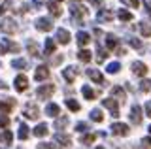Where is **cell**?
I'll use <instances>...</instances> for the list:
<instances>
[{"mask_svg":"<svg viewBox=\"0 0 151 149\" xmlns=\"http://www.w3.org/2000/svg\"><path fill=\"white\" fill-rule=\"evenodd\" d=\"M111 132L115 134V136H127V134L130 132V128H129V125H125V123H113Z\"/></svg>","mask_w":151,"mask_h":149,"instance_id":"3","label":"cell"},{"mask_svg":"<svg viewBox=\"0 0 151 149\" xmlns=\"http://www.w3.org/2000/svg\"><path fill=\"white\" fill-rule=\"evenodd\" d=\"M38 149H57V147H55V143H45V142H42V143H38Z\"/></svg>","mask_w":151,"mask_h":149,"instance_id":"40","label":"cell"},{"mask_svg":"<svg viewBox=\"0 0 151 149\" xmlns=\"http://www.w3.org/2000/svg\"><path fill=\"white\" fill-rule=\"evenodd\" d=\"M145 115L151 119V102H147V104H145Z\"/></svg>","mask_w":151,"mask_h":149,"instance_id":"46","label":"cell"},{"mask_svg":"<svg viewBox=\"0 0 151 149\" xmlns=\"http://www.w3.org/2000/svg\"><path fill=\"white\" fill-rule=\"evenodd\" d=\"M149 132H151V125H149Z\"/></svg>","mask_w":151,"mask_h":149,"instance_id":"53","label":"cell"},{"mask_svg":"<svg viewBox=\"0 0 151 149\" xmlns=\"http://www.w3.org/2000/svg\"><path fill=\"white\" fill-rule=\"evenodd\" d=\"M19 140H27L28 138V127L27 125H21V127H19Z\"/></svg>","mask_w":151,"mask_h":149,"instance_id":"33","label":"cell"},{"mask_svg":"<svg viewBox=\"0 0 151 149\" xmlns=\"http://www.w3.org/2000/svg\"><path fill=\"white\" fill-rule=\"evenodd\" d=\"M94 138H96L94 134H85V136L81 138V143H85V145H91V143L94 142Z\"/></svg>","mask_w":151,"mask_h":149,"instance_id":"36","label":"cell"},{"mask_svg":"<svg viewBox=\"0 0 151 149\" xmlns=\"http://www.w3.org/2000/svg\"><path fill=\"white\" fill-rule=\"evenodd\" d=\"M87 76L91 77V80H93L94 83H104V76H102L100 72H98L96 68H91V70L87 72Z\"/></svg>","mask_w":151,"mask_h":149,"instance_id":"16","label":"cell"},{"mask_svg":"<svg viewBox=\"0 0 151 149\" xmlns=\"http://www.w3.org/2000/svg\"><path fill=\"white\" fill-rule=\"evenodd\" d=\"M117 15H119V19H121V21H132V13H130V11H127V10H123V8H121L119 11H117Z\"/></svg>","mask_w":151,"mask_h":149,"instance_id":"31","label":"cell"},{"mask_svg":"<svg viewBox=\"0 0 151 149\" xmlns=\"http://www.w3.org/2000/svg\"><path fill=\"white\" fill-rule=\"evenodd\" d=\"M94 149H106V147H102V145H98V147H94Z\"/></svg>","mask_w":151,"mask_h":149,"instance_id":"51","label":"cell"},{"mask_svg":"<svg viewBox=\"0 0 151 149\" xmlns=\"http://www.w3.org/2000/svg\"><path fill=\"white\" fill-rule=\"evenodd\" d=\"M44 49H45V55H51V53H55V42L51 40V38H47V40H45V45H44Z\"/></svg>","mask_w":151,"mask_h":149,"instance_id":"28","label":"cell"},{"mask_svg":"<svg viewBox=\"0 0 151 149\" xmlns=\"http://www.w3.org/2000/svg\"><path fill=\"white\" fill-rule=\"evenodd\" d=\"M76 38H78V44L79 45H87L89 42H91V36H89L87 32H83V30L78 32V36H76Z\"/></svg>","mask_w":151,"mask_h":149,"instance_id":"23","label":"cell"},{"mask_svg":"<svg viewBox=\"0 0 151 149\" xmlns=\"http://www.w3.org/2000/svg\"><path fill=\"white\" fill-rule=\"evenodd\" d=\"M9 4H12V2H9V0H8V2H6V4H4V6H0V15H2V13H4V11H6V8L9 6Z\"/></svg>","mask_w":151,"mask_h":149,"instance_id":"48","label":"cell"},{"mask_svg":"<svg viewBox=\"0 0 151 149\" xmlns=\"http://www.w3.org/2000/svg\"><path fill=\"white\" fill-rule=\"evenodd\" d=\"M142 147H144V149H149L151 147V138H144V140H142Z\"/></svg>","mask_w":151,"mask_h":149,"instance_id":"44","label":"cell"},{"mask_svg":"<svg viewBox=\"0 0 151 149\" xmlns=\"http://www.w3.org/2000/svg\"><path fill=\"white\" fill-rule=\"evenodd\" d=\"M15 106V100L13 98H8V100H4V102H0V113L2 115H6L12 111V108Z\"/></svg>","mask_w":151,"mask_h":149,"instance_id":"11","label":"cell"},{"mask_svg":"<svg viewBox=\"0 0 151 149\" xmlns=\"http://www.w3.org/2000/svg\"><path fill=\"white\" fill-rule=\"evenodd\" d=\"M66 106H68V110H72V111H79V110H81V106H79L76 100H72V98L66 100Z\"/></svg>","mask_w":151,"mask_h":149,"instance_id":"32","label":"cell"},{"mask_svg":"<svg viewBox=\"0 0 151 149\" xmlns=\"http://www.w3.org/2000/svg\"><path fill=\"white\" fill-rule=\"evenodd\" d=\"M91 119H93V121H96V123H100V121L104 119L102 111H100V110H93V111H91Z\"/></svg>","mask_w":151,"mask_h":149,"instance_id":"34","label":"cell"},{"mask_svg":"<svg viewBox=\"0 0 151 149\" xmlns=\"http://www.w3.org/2000/svg\"><path fill=\"white\" fill-rule=\"evenodd\" d=\"M25 117L32 119V121H36L38 117H40V110L36 108V104H27V108H25Z\"/></svg>","mask_w":151,"mask_h":149,"instance_id":"5","label":"cell"},{"mask_svg":"<svg viewBox=\"0 0 151 149\" xmlns=\"http://www.w3.org/2000/svg\"><path fill=\"white\" fill-rule=\"evenodd\" d=\"M123 4H127V6H130V8H138L140 6V2L138 0H121Z\"/></svg>","mask_w":151,"mask_h":149,"instance_id":"39","label":"cell"},{"mask_svg":"<svg viewBox=\"0 0 151 149\" xmlns=\"http://www.w3.org/2000/svg\"><path fill=\"white\" fill-rule=\"evenodd\" d=\"M102 106L111 111V117H119V108H117V100H113V98H104V100H102Z\"/></svg>","mask_w":151,"mask_h":149,"instance_id":"2","label":"cell"},{"mask_svg":"<svg viewBox=\"0 0 151 149\" xmlns=\"http://www.w3.org/2000/svg\"><path fill=\"white\" fill-rule=\"evenodd\" d=\"M76 74H78V72H76V68H72V66L63 70V77H64V80L68 81V83H72V81L76 80Z\"/></svg>","mask_w":151,"mask_h":149,"instance_id":"19","label":"cell"},{"mask_svg":"<svg viewBox=\"0 0 151 149\" xmlns=\"http://www.w3.org/2000/svg\"><path fill=\"white\" fill-rule=\"evenodd\" d=\"M34 25H36V29L42 30V32H49L51 29H53V23H51V19H45V17H40Z\"/></svg>","mask_w":151,"mask_h":149,"instance_id":"4","label":"cell"},{"mask_svg":"<svg viewBox=\"0 0 151 149\" xmlns=\"http://www.w3.org/2000/svg\"><path fill=\"white\" fill-rule=\"evenodd\" d=\"M140 89L144 91V92L149 91V89H151V80H144V81H142V85H140Z\"/></svg>","mask_w":151,"mask_h":149,"instance_id":"38","label":"cell"},{"mask_svg":"<svg viewBox=\"0 0 151 149\" xmlns=\"http://www.w3.org/2000/svg\"><path fill=\"white\" fill-rule=\"evenodd\" d=\"M55 2H63V0H55Z\"/></svg>","mask_w":151,"mask_h":149,"instance_id":"52","label":"cell"},{"mask_svg":"<svg viewBox=\"0 0 151 149\" xmlns=\"http://www.w3.org/2000/svg\"><path fill=\"white\" fill-rule=\"evenodd\" d=\"M76 130H78V132H85V130H87V125H85V123H78V125H76Z\"/></svg>","mask_w":151,"mask_h":149,"instance_id":"45","label":"cell"},{"mask_svg":"<svg viewBox=\"0 0 151 149\" xmlns=\"http://www.w3.org/2000/svg\"><path fill=\"white\" fill-rule=\"evenodd\" d=\"M12 140H13V134L9 132V130H6V132H4V142H6V143H12Z\"/></svg>","mask_w":151,"mask_h":149,"instance_id":"43","label":"cell"},{"mask_svg":"<svg viewBox=\"0 0 151 149\" xmlns=\"http://www.w3.org/2000/svg\"><path fill=\"white\" fill-rule=\"evenodd\" d=\"M57 42H59V44H63V45H68L70 44L68 30H66V29H59V30H57Z\"/></svg>","mask_w":151,"mask_h":149,"instance_id":"9","label":"cell"},{"mask_svg":"<svg viewBox=\"0 0 151 149\" xmlns=\"http://www.w3.org/2000/svg\"><path fill=\"white\" fill-rule=\"evenodd\" d=\"M27 47H28V51L32 53V57H42V53L38 51V45H36V42H30V40H28V42H27Z\"/></svg>","mask_w":151,"mask_h":149,"instance_id":"26","label":"cell"},{"mask_svg":"<svg viewBox=\"0 0 151 149\" xmlns=\"http://www.w3.org/2000/svg\"><path fill=\"white\" fill-rule=\"evenodd\" d=\"M89 4H93V6H102V0H87Z\"/></svg>","mask_w":151,"mask_h":149,"instance_id":"47","label":"cell"},{"mask_svg":"<svg viewBox=\"0 0 151 149\" xmlns=\"http://www.w3.org/2000/svg\"><path fill=\"white\" fill-rule=\"evenodd\" d=\"M0 89H4V91H6V89H8V85H6L4 81H0Z\"/></svg>","mask_w":151,"mask_h":149,"instance_id":"50","label":"cell"},{"mask_svg":"<svg viewBox=\"0 0 151 149\" xmlns=\"http://www.w3.org/2000/svg\"><path fill=\"white\" fill-rule=\"evenodd\" d=\"M55 92V87L53 85H44V87H40V89L36 91V95L40 96V98H51V95Z\"/></svg>","mask_w":151,"mask_h":149,"instance_id":"7","label":"cell"},{"mask_svg":"<svg viewBox=\"0 0 151 149\" xmlns=\"http://www.w3.org/2000/svg\"><path fill=\"white\" fill-rule=\"evenodd\" d=\"M132 72H134L136 76H145V74H147V66H145L144 62H140V60H138V62L132 64Z\"/></svg>","mask_w":151,"mask_h":149,"instance_id":"15","label":"cell"},{"mask_svg":"<svg viewBox=\"0 0 151 149\" xmlns=\"http://www.w3.org/2000/svg\"><path fill=\"white\" fill-rule=\"evenodd\" d=\"M13 85H15V91H25V89H27V85H28L27 76H23V74H21V76H17Z\"/></svg>","mask_w":151,"mask_h":149,"instance_id":"14","label":"cell"},{"mask_svg":"<svg viewBox=\"0 0 151 149\" xmlns=\"http://www.w3.org/2000/svg\"><path fill=\"white\" fill-rule=\"evenodd\" d=\"M117 44H119V40H117L113 34H108V36H106V47H108V49H115Z\"/></svg>","mask_w":151,"mask_h":149,"instance_id":"24","label":"cell"},{"mask_svg":"<svg viewBox=\"0 0 151 149\" xmlns=\"http://www.w3.org/2000/svg\"><path fill=\"white\" fill-rule=\"evenodd\" d=\"M129 44L132 45V47H136V49L142 47V42H140V40H136V38H129Z\"/></svg>","mask_w":151,"mask_h":149,"instance_id":"41","label":"cell"},{"mask_svg":"<svg viewBox=\"0 0 151 149\" xmlns=\"http://www.w3.org/2000/svg\"><path fill=\"white\" fill-rule=\"evenodd\" d=\"M47 77H49V70H47L45 64H40V66L36 68L34 80H36V81H44V80H47Z\"/></svg>","mask_w":151,"mask_h":149,"instance_id":"6","label":"cell"},{"mask_svg":"<svg viewBox=\"0 0 151 149\" xmlns=\"http://www.w3.org/2000/svg\"><path fill=\"white\" fill-rule=\"evenodd\" d=\"M81 92H83V96H85L87 100H94V98H96V92H94L89 85H85L83 89H81Z\"/></svg>","mask_w":151,"mask_h":149,"instance_id":"25","label":"cell"},{"mask_svg":"<svg viewBox=\"0 0 151 149\" xmlns=\"http://www.w3.org/2000/svg\"><path fill=\"white\" fill-rule=\"evenodd\" d=\"M47 130H49V127H47L45 123H40L34 130H32V132H34V136H40L42 138V136H45V134H47Z\"/></svg>","mask_w":151,"mask_h":149,"instance_id":"22","label":"cell"},{"mask_svg":"<svg viewBox=\"0 0 151 149\" xmlns=\"http://www.w3.org/2000/svg\"><path fill=\"white\" fill-rule=\"evenodd\" d=\"M12 66L17 68V70H25V68H27V60H25V59H13Z\"/></svg>","mask_w":151,"mask_h":149,"instance_id":"30","label":"cell"},{"mask_svg":"<svg viewBox=\"0 0 151 149\" xmlns=\"http://www.w3.org/2000/svg\"><path fill=\"white\" fill-rule=\"evenodd\" d=\"M70 11H72L74 19H78L79 15H87V10H85L81 4H76V2H72V6H70Z\"/></svg>","mask_w":151,"mask_h":149,"instance_id":"10","label":"cell"},{"mask_svg":"<svg viewBox=\"0 0 151 149\" xmlns=\"http://www.w3.org/2000/svg\"><path fill=\"white\" fill-rule=\"evenodd\" d=\"M19 45L15 42H12L9 38H2L0 40V53H19Z\"/></svg>","mask_w":151,"mask_h":149,"instance_id":"1","label":"cell"},{"mask_svg":"<svg viewBox=\"0 0 151 149\" xmlns=\"http://www.w3.org/2000/svg\"><path fill=\"white\" fill-rule=\"evenodd\" d=\"M78 57H79V60H81V62H89V60H91V51H87V49H81L78 53Z\"/></svg>","mask_w":151,"mask_h":149,"instance_id":"29","label":"cell"},{"mask_svg":"<svg viewBox=\"0 0 151 149\" xmlns=\"http://www.w3.org/2000/svg\"><path fill=\"white\" fill-rule=\"evenodd\" d=\"M119 68H121V64H119V62H110L106 70H108L110 74H117V72H119Z\"/></svg>","mask_w":151,"mask_h":149,"instance_id":"35","label":"cell"},{"mask_svg":"<svg viewBox=\"0 0 151 149\" xmlns=\"http://www.w3.org/2000/svg\"><path fill=\"white\" fill-rule=\"evenodd\" d=\"M32 2H34L36 6H42V4H45V0H32Z\"/></svg>","mask_w":151,"mask_h":149,"instance_id":"49","label":"cell"},{"mask_svg":"<svg viewBox=\"0 0 151 149\" xmlns=\"http://www.w3.org/2000/svg\"><path fill=\"white\" fill-rule=\"evenodd\" d=\"M15 29H17V25L13 23V19H4L0 23V30H4V32H15Z\"/></svg>","mask_w":151,"mask_h":149,"instance_id":"12","label":"cell"},{"mask_svg":"<svg viewBox=\"0 0 151 149\" xmlns=\"http://www.w3.org/2000/svg\"><path fill=\"white\" fill-rule=\"evenodd\" d=\"M9 125V119H8V115H0V127H4L6 128Z\"/></svg>","mask_w":151,"mask_h":149,"instance_id":"42","label":"cell"},{"mask_svg":"<svg viewBox=\"0 0 151 149\" xmlns=\"http://www.w3.org/2000/svg\"><path fill=\"white\" fill-rule=\"evenodd\" d=\"M130 121L134 125H140L142 123V110H140L138 104H134V106H132V110H130Z\"/></svg>","mask_w":151,"mask_h":149,"instance_id":"8","label":"cell"},{"mask_svg":"<svg viewBox=\"0 0 151 149\" xmlns=\"http://www.w3.org/2000/svg\"><path fill=\"white\" fill-rule=\"evenodd\" d=\"M66 125H68V117H60L55 121V128H64Z\"/></svg>","mask_w":151,"mask_h":149,"instance_id":"37","label":"cell"},{"mask_svg":"<svg viewBox=\"0 0 151 149\" xmlns=\"http://www.w3.org/2000/svg\"><path fill=\"white\" fill-rule=\"evenodd\" d=\"M55 142L60 143V145H64V147H68L70 143H72V140H70V136H66V134L57 132V134H55Z\"/></svg>","mask_w":151,"mask_h":149,"instance_id":"18","label":"cell"},{"mask_svg":"<svg viewBox=\"0 0 151 149\" xmlns=\"http://www.w3.org/2000/svg\"><path fill=\"white\" fill-rule=\"evenodd\" d=\"M113 19V13L110 10H102V11H98V21L100 23H110Z\"/></svg>","mask_w":151,"mask_h":149,"instance_id":"21","label":"cell"},{"mask_svg":"<svg viewBox=\"0 0 151 149\" xmlns=\"http://www.w3.org/2000/svg\"><path fill=\"white\" fill-rule=\"evenodd\" d=\"M47 10H49V13H51L53 17H60V13H63V11H60V8H59V4H57L55 0L47 2Z\"/></svg>","mask_w":151,"mask_h":149,"instance_id":"17","label":"cell"},{"mask_svg":"<svg viewBox=\"0 0 151 149\" xmlns=\"http://www.w3.org/2000/svg\"><path fill=\"white\" fill-rule=\"evenodd\" d=\"M59 113H60V108L57 104H47L45 106V115H49V117H57Z\"/></svg>","mask_w":151,"mask_h":149,"instance_id":"20","label":"cell"},{"mask_svg":"<svg viewBox=\"0 0 151 149\" xmlns=\"http://www.w3.org/2000/svg\"><path fill=\"white\" fill-rule=\"evenodd\" d=\"M140 32H142V36H145V38H149L151 36V25H147V23H140Z\"/></svg>","mask_w":151,"mask_h":149,"instance_id":"27","label":"cell"},{"mask_svg":"<svg viewBox=\"0 0 151 149\" xmlns=\"http://www.w3.org/2000/svg\"><path fill=\"white\" fill-rule=\"evenodd\" d=\"M111 95L115 96V100H117V102H121V104H123V102L127 100V95H125V91H123V89H121L119 85L111 87Z\"/></svg>","mask_w":151,"mask_h":149,"instance_id":"13","label":"cell"}]
</instances>
